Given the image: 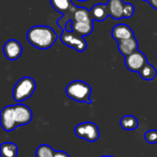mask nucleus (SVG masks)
Returning <instances> with one entry per match:
<instances>
[{
    "label": "nucleus",
    "mask_w": 157,
    "mask_h": 157,
    "mask_svg": "<svg viewBox=\"0 0 157 157\" xmlns=\"http://www.w3.org/2000/svg\"><path fill=\"white\" fill-rule=\"evenodd\" d=\"M58 39L57 33L48 26H33L27 32L28 41L40 50L51 48Z\"/></svg>",
    "instance_id": "f257e3e1"
},
{
    "label": "nucleus",
    "mask_w": 157,
    "mask_h": 157,
    "mask_svg": "<svg viewBox=\"0 0 157 157\" xmlns=\"http://www.w3.org/2000/svg\"><path fill=\"white\" fill-rule=\"evenodd\" d=\"M91 93V86L81 80L73 81L69 83L65 87V94L68 96L69 98L76 102L86 103L88 105H91L93 103L92 99L90 98Z\"/></svg>",
    "instance_id": "f03ea898"
},
{
    "label": "nucleus",
    "mask_w": 157,
    "mask_h": 157,
    "mask_svg": "<svg viewBox=\"0 0 157 157\" xmlns=\"http://www.w3.org/2000/svg\"><path fill=\"white\" fill-rule=\"evenodd\" d=\"M36 89V82L33 78L25 76L19 79L13 88V99L18 103L29 98Z\"/></svg>",
    "instance_id": "7ed1b4c3"
},
{
    "label": "nucleus",
    "mask_w": 157,
    "mask_h": 157,
    "mask_svg": "<svg viewBox=\"0 0 157 157\" xmlns=\"http://www.w3.org/2000/svg\"><path fill=\"white\" fill-rule=\"evenodd\" d=\"M60 39L64 45L75 49L78 52H85L87 47L86 41L84 39V37L74 30L73 31H68L66 29L63 30Z\"/></svg>",
    "instance_id": "20e7f679"
},
{
    "label": "nucleus",
    "mask_w": 157,
    "mask_h": 157,
    "mask_svg": "<svg viewBox=\"0 0 157 157\" xmlns=\"http://www.w3.org/2000/svg\"><path fill=\"white\" fill-rule=\"evenodd\" d=\"M75 133L78 138L90 143H94L99 138V130L98 125L90 121L76 125L75 128Z\"/></svg>",
    "instance_id": "39448f33"
},
{
    "label": "nucleus",
    "mask_w": 157,
    "mask_h": 157,
    "mask_svg": "<svg viewBox=\"0 0 157 157\" xmlns=\"http://www.w3.org/2000/svg\"><path fill=\"white\" fill-rule=\"evenodd\" d=\"M124 62H125L126 67L130 71L140 73V71L143 69V67L146 64L147 59L144 52H142L141 51H137V52H133L132 54L125 57Z\"/></svg>",
    "instance_id": "423d86ee"
},
{
    "label": "nucleus",
    "mask_w": 157,
    "mask_h": 157,
    "mask_svg": "<svg viewBox=\"0 0 157 157\" xmlns=\"http://www.w3.org/2000/svg\"><path fill=\"white\" fill-rule=\"evenodd\" d=\"M0 122L4 131L12 132L17 128L14 115V105L5 107L0 113Z\"/></svg>",
    "instance_id": "0eeeda50"
},
{
    "label": "nucleus",
    "mask_w": 157,
    "mask_h": 157,
    "mask_svg": "<svg viewBox=\"0 0 157 157\" xmlns=\"http://www.w3.org/2000/svg\"><path fill=\"white\" fill-rule=\"evenodd\" d=\"M14 115L17 127L29 124L32 121L31 109L22 103L14 105Z\"/></svg>",
    "instance_id": "6e6552de"
},
{
    "label": "nucleus",
    "mask_w": 157,
    "mask_h": 157,
    "mask_svg": "<svg viewBox=\"0 0 157 157\" xmlns=\"http://www.w3.org/2000/svg\"><path fill=\"white\" fill-rule=\"evenodd\" d=\"M3 52L6 59L10 61H15L18 59L22 52H23V48L22 45L17 41V40L11 39L8 40L3 47Z\"/></svg>",
    "instance_id": "1a4fd4ad"
},
{
    "label": "nucleus",
    "mask_w": 157,
    "mask_h": 157,
    "mask_svg": "<svg viewBox=\"0 0 157 157\" xmlns=\"http://www.w3.org/2000/svg\"><path fill=\"white\" fill-rule=\"evenodd\" d=\"M111 35L114 40L117 41H121L123 40H127L134 37V32L131 27L126 24H118L115 25L112 29Z\"/></svg>",
    "instance_id": "9d476101"
},
{
    "label": "nucleus",
    "mask_w": 157,
    "mask_h": 157,
    "mask_svg": "<svg viewBox=\"0 0 157 157\" xmlns=\"http://www.w3.org/2000/svg\"><path fill=\"white\" fill-rule=\"evenodd\" d=\"M118 48L120 52L124 57H127L138 51V40L134 36L132 38L118 41Z\"/></svg>",
    "instance_id": "9b49d317"
},
{
    "label": "nucleus",
    "mask_w": 157,
    "mask_h": 157,
    "mask_svg": "<svg viewBox=\"0 0 157 157\" xmlns=\"http://www.w3.org/2000/svg\"><path fill=\"white\" fill-rule=\"evenodd\" d=\"M124 4L122 0H109L108 2V8L109 16L114 19H121L124 17L123 9Z\"/></svg>",
    "instance_id": "f8f14e48"
},
{
    "label": "nucleus",
    "mask_w": 157,
    "mask_h": 157,
    "mask_svg": "<svg viewBox=\"0 0 157 157\" xmlns=\"http://www.w3.org/2000/svg\"><path fill=\"white\" fill-rule=\"evenodd\" d=\"M90 14L93 18V20L101 22L104 21L109 16V8L108 5H103V4H97L92 6L90 9Z\"/></svg>",
    "instance_id": "ddd939ff"
},
{
    "label": "nucleus",
    "mask_w": 157,
    "mask_h": 157,
    "mask_svg": "<svg viewBox=\"0 0 157 157\" xmlns=\"http://www.w3.org/2000/svg\"><path fill=\"white\" fill-rule=\"evenodd\" d=\"M94 29L93 21L90 22H77L73 20V30L80 34L81 36H87L89 35Z\"/></svg>",
    "instance_id": "4468645a"
},
{
    "label": "nucleus",
    "mask_w": 157,
    "mask_h": 157,
    "mask_svg": "<svg viewBox=\"0 0 157 157\" xmlns=\"http://www.w3.org/2000/svg\"><path fill=\"white\" fill-rule=\"evenodd\" d=\"M1 157H17V146L13 143H2L0 145Z\"/></svg>",
    "instance_id": "2eb2a0df"
},
{
    "label": "nucleus",
    "mask_w": 157,
    "mask_h": 157,
    "mask_svg": "<svg viewBox=\"0 0 157 157\" xmlns=\"http://www.w3.org/2000/svg\"><path fill=\"white\" fill-rule=\"evenodd\" d=\"M121 126L125 131H134L138 128V120L132 115L123 116L121 120Z\"/></svg>",
    "instance_id": "dca6fc26"
},
{
    "label": "nucleus",
    "mask_w": 157,
    "mask_h": 157,
    "mask_svg": "<svg viewBox=\"0 0 157 157\" xmlns=\"http://www.w3.org/2000/svg\"><path fill=\"white\" fill-rule=\"evenodd\" d=\"M74 21L77 22H90L93 21V18L90 14V10L85 7H77L74 13Z\"/></svg>",
    "instance_id": "f3484780"
},
{
    "label": "nucleus",
    "mask_w": 157,
    "mask_h": 157,
    "mask_svg": "<svg viewBox=\"0 0 157 157\" xmlns=\"http://www.w3.org/2000/svg\"><path fill=\"white\" fill-rule=\"evenodd\" d=\"M140 75L144 80L146 81H152L154 80L157 75V71L155 66H153L150 63H146V64L143 67V69L140 71Z\"/></svg>",
    "instance_id": "a211bd4d"
},
{
    "label": "nucleus",
    "mask_w": 157,
    "mask_h": 157,
    "mask_svg": "<svg viewBox=\"0 0 157 157\" xmlns=\"http://www.w3.org/2000/svg\"><path fill=\"white\" fill-rule=\"evenodd\" d=\"M50 2L52 6L56 11L63 14L67 12L73 5L71 0H50Z\"/></svg>",
    "instance_id": "6ab92c4d"
},
{
    "label": "nucleus",
    "mask_w": 157,
    "mask_h": 157,
    "mask_svg": "<svg viewBox=\"0 0 157 157\" xmlns=\"http://www.w3.org/2000/svg\"><path fill=\"white\" fill-rule=\"evenodd\" d=\"M54 154L55 151L48 144H41L35 151L36 157H54Z\"/></svg>",
    "instance_id": "aec40b11"
},
{
    "label": "nucleus",
    "mask_w": 157,
    "mask_h": 157,
    "mask_svg": "<svg viewBox=\"0 0 157 157\" xmlns=\"http://www.w3.org/2000/svg\"><path fill=\"white\" fill-rule=\"evenodd\" d=\"M144 140L150 144H157V131L156 130H151L144 133Z\"/></svg>",
    "instance_id": "412c9836"
},
{
    "label": "nucleus",
    "mask_w": 157,
    "mask_h": 157,
    "mask_svg": "<svg viewBox=\"0 0 157 157\" xmlns=\"http://www.w3.org/2000/svg\"><path fill=\"white\" fill-rule=\"evenodd\" d=\"M134 6L131 3H125L124 4V9H123V15L124 17L129 18L133 16L134 14Z\"/></svg>",
    "instance_id": "4be33fe9"
},
{
    "label": "nucleus",
    "mask_w": 157,
    "mask_h": 157,
    "mask_svg": "<svg viewBox=\"0 0 157 157\" xmlns=\"http://www.w3.org/2000/svg\"><path fill=\"white\" fill-rule=\"evenodd\" d=\"M54 157H70V155L63 151H55Z\"/></svg>",
    "instance_id": "5701e85b"
},
{
    "label": "nucleus",
    "mask_w": 157,
    "mask_h": 157,
    "mask_svg": "<svg viewBox=\"0 0 157 157\" xmlns=\"http://www.w3.org/2000/svg\"><path fill=\"white\" fill-rule=\"evenodd\" d=\"M149 3H150V5L152 6L153 8L157 10V0H149Z\"/></svg>",
    "instance_id": "b1692460"
},
{
    "label": "nucleus",
    "mask_w": 157,
    "mask_h": 157,
    "mask_svg": "<svg viewBox=\"0 0 157 157\" xmlns=\"http://www.w3.org/2000/svg\"><path fill=\"white\" fill-rule=\"evenodd\" d=\"M100 157H114V156H112V155H102V156H100Z\"/></svg>",
    "instance_id": "393cba45"
},
{
    "label": "nucleus",
    "mask_w": 157,
    "mask_h": 157,
    "mask_svg": "<svg viewBox=\"0 0 157 157\" xmlns=\"http://www.w3.org/2000/svg\"><path fill=\"white\" fill-rule=\"evenodd\" d=\"M77 1H81V2H85V1H86V0H77Z\"/></svg>",
    "instance_id": "a878e982"
},
{
    "label": "nucleus",
    "mask_w": 157,
    "mask_h": 157,
    "mask_svg": "<svg viewBox=\"0 0 157 157\" xmlns=\"http://www.w3.org/2000/svg\"><path fill=\"white\" fill-rule=\"evenodd\" d=\"M144 1H149V0H144Z\"/></svg>",
    "instance_id": "bb28decb"
}]
</instances>
